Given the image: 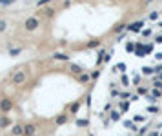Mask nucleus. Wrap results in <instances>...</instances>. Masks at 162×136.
I'll use <instances>...</instances> for the list:
<instances>
[{
    "label": "nucleus",
    "mask_w": 162,
    "mask_h": 136,
    "mask_svg": "<svg viewBox=\"0 0 162 136\" xmlns=\"http://www.w3.org/2000/svg\"><path fill=\"white\" fill-rule=\"evenodd\" d=\"M11 109H13V100L11 98H7V96H4V98H0V113H11Z\"/></svg>",
    "instance_id": "f257e3e1"
},
{
    "label": "nucleus",
    "mask_w": 162,
    "mask_h": 136,
    "mask_svg": "<svg viewBox=\"0 0 162 136\" xmlns=\"http://www.w3.org/2000/svg\"><path fill=\"white\" fill-rule=\"evenodd\" d=\"M26 71H17L13 73V76H11V82L15 83V85H22V83H26Z\"/></svg>",
    "instance_id": "f03ea898"
},
{
    "label": "nucleus",
    "mask_w": 162,
    "mask_h": 136,
    "mask_svg": "<svg viewBox=\"0 0 162 136\" xmlns=\"http://www.w3.org/2000/svg\"><path fill=\"white\" fill-rule=\"evenodd\" d=\"M38 26H40V22H38V18H37V16H31V18H27L26 22H24L26 31H35Z\"/></svg>",
    "instance_id": "7ed1b4c3"
},
{
    "label": "nucleus",
    "mask_w": 162,
    "mask_h": 136,
    "mask_svg": "<svg viewBox=\"0 0 162 136\" xmlns=\"http://www.w3.org/2000/svg\"><path fill=\"white\" fill-rule=\"evenodd\" d=\"M35 132H37V127L33 123H26L24 125V136H35Z\"/></svg>",
    "instance_id": "20e7f679"
},
{
    "label": "nucleus",
    "mask_w": 162,
    "mask_h": 136,
    "mask_svg": "<svg viewBox=\"0 0 162 136\" xmlns=\"http://www.w3.org/2000/svg\"><path fill=\"white\" fill-rule=\"evenodd\" d=\"M11 134L13 136H22L24 134V125H20V123L13 125V127H11Z\"/></svg>",
    "instance_id": "39448f33"
},
{
    "label": "nucleus",
    "mask_w": 162,
    "mask_h": 136,
    "mask_svg": "<svg viewBox=\"0 0 162 136\" xmlns=\"http://www.w3.org/2000/svg\"><path fill=\"white\" fill-rule=\"evenodd\" d=\"M11 125V120H9L7 116H0V129H6Z\"/></svg>",
    "instance_id": "423d86ee"
},
{
    "label": "nucleus",
    "mask_w": 162,
    "mask_h": 136,
    "mask_svg": "<svg viewBox=\"0 0 162 136\" xmlns=\"http://www.w3.org/2000/svg\"><path fill=\"white\" fill-rule=\"evenodd\" d=\"M69 69H71V73H75V75H82V73H84V69L80 66H77V64H71Z\"/></svg>",
    "instance_id": "0eeeda50"
},
{
    "label": "nucleus",
    "mask_w": 162,
    "mask_h": 136,
    "mask_svg": "<svg viewBox=\"0 0 162 136\" xmlns=\"http://www.w3.org/2000/svg\"><path fill=\"white\" fill-rule=\"evenodd\" d=\"M66 122H68V116H66V114H60V116L55 118V123H57V125H64Z\"/></svg>",
    "instance_id": "6e6552de"
},
{
    "label": "nucleus",
    "mask_w": 162,
    "mask_h": 136,
    "mask_svg": "<svg viewBox=\"0 0 162 136\" xmlns=\"http://www.w3.org/2000/svg\"><path fill=\"white\" fill-rule=\"evenodd\" d=\"M124 127H126V129H129V131H137V125H135L133 122H129V120H126V122H124Z\"/></svg>",
    "instance_id": "1a4fd4ad"
},
{
    "label": "nucleus",
    "mask_w": 162,
    "mask_h": 136,
    "mask_svg": "<svg viewBox=\"0 0 162 136\" xmlns=\"http://www.w3.org/2000/svg\"><path fill=\"white\" fill-rule=\"evenodd\" d=\"M55 60H69V55H64V53H55L53 55Z\"/></svg>",
    "instance_id": "9d476101"
},
{
    "label": "nucleus",
    "mask_w": 162,
    "mask_h": 136,
    "mask_svg": "<svg viewBox=\"0 0 162 136\" xmlns=\"http://www.w3.org/2000/svg\"><path fill=\"white\" fill-rule=\"evenodd\" d=\"M20 51H22L20 47H9V55H11V56H17V55H20Z\"/></svg>",
    "instance_id": "9b49d317"
},
{
    "label": "nucleus",
    "mask_w": 162,
    "mask_h": 136,
    "mask_svg": "<svg viewBox=\"0 0 162 136\" xmlns=\"http://www.w3.org/2000/svg\"><path fill=\"white\" fill-rule=\"evenodd\" d=\"M78 82H82V83H86V82H89V75H86V73H82V75L78 76Z\"/></svg>",
    "instance_id": "f8f14e48"
},
{
    "label": "nucleus",
    "mask_w": 162,
    "mask_h": 136,
    "mask_svg": "<svg viewBox=\"0 0 162 136\" xmlns=\"http://www.w3.org/2000/svg\"><path fill=\"white\" fill-rule=\"evenodd\" d=\"M78 107H80V103H78V102H75V103H71V107H69V111H71V113L75 114V113L78 111Z\"/></svg>",
    "instance_id": "ddd939ff"
},
{
    "label": "nucleus",
    "mask_w": 162,
    "mask_h": 136,
    "mask_svg": "<svg viewBox=\"0 0 162 136\" xmlns=\"http://www.w3.org/2000/svg\"><path fill=\"white\" fill-rule=\"evenodd\" d=\"M140 26H142V22H137L133 26H129V29H131V31H140Z\"/></svg>",
    "instance_id": "4468645a"
},
{
    "label": "nucleus",
    "mask_w": 162,
    "mask_h": 136,
    "mask_svg": "<svg viewBox=\"0 0 162 136\" xmlns=\"http://www.w3.org/2000/svg\"><path fill=\"white\" fill-rule=\"evenodd\" d=\"M111 120H115V122L120 120V113H118V111H113V113H111Z\"/></svg>",
    "instance_id": "2eb2a0df"
},
{
    "label": "nucleus",
    "mask_w": 162,
    "mask_h": 136,
    "mask_svg": "<svg viewBox=\"0 0 162 136\" xmlns=\"http://www.w3.org/2000/svg\"><path fill=\"white\" fill-rule=\"evenodd\" d=\"M96 46H100V42H99V40H91V42H88V47H96Z\"/></svg>",
    "instance_id": "dca6fc26"
},
{
    "label": "nucleus",
    "mask_w": 162,
    "mask_h": 136,
    "mask_svg": "<svg viewBox=\"0 0 162 136\" xmlns=\"http://www.w3.org/2000/svg\"><path fill=\"white\" fill-rule=\"evenodd\" d=\"M124 27H126L124 24H118V26H115V27H113V31H115V33H120V31H122Z\"/></svg>",
    "instance_id": "f3484780"
},
{
    "label": "nucleus",
    "mask_w": 162,
    "mask_h": 136,
    "mask_svg": "<svg viewBox=\"0 0 162 136\" xmlns=\"http://www.w3.org/2000/svg\"><path fill=\"white\" fill-rule=\"evenodd\" d=\"M6 27H7V22H6V20H0V33L6 31Z\"/></svg>",
    "instance_id": "a211bd4d"
},
{
    "label": "nucleus",
    "mask_w": 162,
    "mask_h": 136,
    "mask_svg": "<svg viewBox=\"0 0 162 136\" xmlns=\"http://www.w3.org/2000/svg\"><path fill=\"white\" fill-rule=\"evenodd\" d=\"M15 2V0H0V4H2V6H9V4H13Z\"/></svg>",
    "instance_id": "6ab92c4d"
},
{
    "label": "nucleus",
    "mask_w": 162,
    "mask_h": 136,
    "mask_svg": "<svg viewBox=\"0 0 162 136\" xmlns=\"http://www.w3.org/2000/svg\"><path fill=\"white\" fill-rule=\"evenodd\" d=\"M153 73V67H144V75H151Z\"/></svg>",
    "instance_id": "aec40b11"
},
{
    "label": "nucleus",
    "mask_w": 162,
    "mask_h": 136,
    "mask_svg": "<svg viewBox=\"0 0 162 136\" xmlns=\"http://www.w3.org/2000/svg\"><path fill=\"white\" fill-rule=\"evenodd\" d=\"M51 0H38V6H46V4H49Z\"/></svg>",
    "instance_id": "412c9836"
},
{
    "label": "nucleus",
    "mask_w": 162,
    "mask_h": 136,
    "mask_svg": "<svg viewBox=\"0 0 162 136\" xmlns=\"http://www.w3.org/2000/svg\"><path fill=\"white\" fill-rule=\"evenodd\" d=\"M77 125H88V120H78Z\"/></svg>",
    "instance_id": "4be33fe9"
},
{
    "label": "nucleus",
    "mask_w": 162,
    "mask_h": 136,
    "mask_svg": "<svg viewBox=\"0 0 162 136\" xmlns=\"http://www.w3.org/2000/svg\"><path fill=\"white\" fill-rule=\"evenodd\" d=\"M155 42H157V44H162V35H158V36H155Z\"/></svg>",
    "instance_id": "5701e85b"
},
{
    "label": "nucleus",
    "mask_w": 162,
    "mask_h": 136,
    "mask_svg": "<svg viewBox=\"0 0 162 136\" xmlns=\"http://www.w3.org/2000/svg\"><path fill=\"white\" fill-rule=\"evenodd\" d=\"M46 15H48V16H51V15H53V9H51V7H48V9H46Z\"/></svg>",
    "instance_id": "b1692460"
},
{
    "label": "nucleus",
    "mask_w": 162,
    "mask_h": 136,
    "mask_svg": "<svg viewBox=\"0 0 162 136\" xmlns=\"http://www.w3.org/2000/svg\"><path fill=\"white\" fill-rule=\"evenodd\" d=\"M120 109H122V111H127V103H126V102L120 103Z\"/></svg>",
    "instance_id": "393cba45"
},
{
    "label": "nucleus",
    "mask_w": 162,
    "mask_h": 136,
    "mask_svg": "<svg viewBox=\"0 0 162 136\" xmlns=\"http://www.w3.org/2000/svg\"><path fill=\"white\" fill-rule=\"evenodd\" d=\"M142 35H144V36H149V35H151V31H149V29H146V31H142Z\"/></svg>",
    "instance_id": "a878e982"
},
{
    "label": "nucleus",
    "mask_w": 162,
    "mask_h": 136,
    "mask_svg": "<svg viewBox=\"0 0 162 136\" xmlns=\"http://www.w3.org/2000/svg\"><path fill=\"white\" fill-rule=\"evenodd\" d=\"M133 47H135L133 44H127V46H126V49H127V51H133Z\"/></svg>",
    "instance_id": "bb28decb"
},
{
    "label": "nucleus",
    "mask_w": 162,
    "mask_h": 136,
    "mask_svg": "<svg viewBox=\"0 0 162 136\" xmlns=\"http://www.w3.org/2000/svg\"><path fill=\"white\" fill-rule=\"evenodd\" d=\"M117 67H118V71H124V69H126V66H124V64H118Z\"/></svg>",
    "instance_id": "cd10ccee"
},
{
    "label": "nucleus",
    "mask_w": 162,
    "mask_h": 136,
    "mask_svg": "<svg viewBox=\"0 0 162 136\" xmlns=\"http://www.w3.org/2000/svg\"><path fill=\"white\" fill-rule=\"evenodd\" d=\"M157 60H162V53H157Z\"/></svg>",
    "instance_id": "c85d7f7f"
},
{
    "label": "nucleus",
    "mask_w": 162,
    "mask_h": 136,
    "mask_svg": "<svg viewBox=\"0 0 162 136\" xmlns=\"http://www.w3.org/2000/svg\"><path fill=\"white\" fill-rule=\"evenodd\" d=\"M89 136H93V134H89Z\"/></svg>",
    "instance_id": "c756f323"
}]
</instances>
